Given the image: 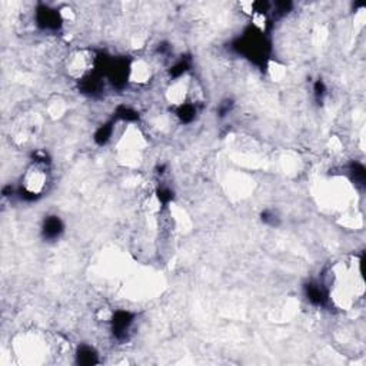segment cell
<instances>
[{
  "label": "cell",
  "mask_w": 366,
  "mask_h": 366,
  "mask_svg": "<svg viewBox=\"0 0 366 366\" xmlns=\"http://www.w3.org/2000/svg\"><path fill=\"white\" fill-rule=\"evenodd\" d=\"M132 323V315L129 312H116L113 316V333L117 336H122L126 333V330Z\"/></svg>",
  "instance_id": "6da1fadb"
},
{
  "label": "cell",
  "mask_w": 366,
  "mask_h": 366,
  "mask_svg": "<svg viewBox=\"0 0 366 366\" xmlns=\"http://www.w3.org/2000/svg\"><path fill=\"white\" fill-rule=\"evenodd\" d=\"M62 222L56 217V216H52L49 219H46V222H45V235L48 236V238H56V236H59V233L62 232Z\"/></svg>",
  "instance_id": "7a4b0ae2"
},
{
  "label": "cell",
  "mask_w": 366,
  "mask_h": 366,
  "mask_svg": "<svg viewBox=\"0 0 366 366\" xmlns=\"http://www.w3.org/2000/svg\"><path fill=\"white\" fill-rule=\"evenodd\" d=\"M77 361L79 364L82 365H93L98 362V358H96V354L90 349V348H82L77 354Z\"/></svg>",
  "instance_id": "3957f363"
}]
</instances>
